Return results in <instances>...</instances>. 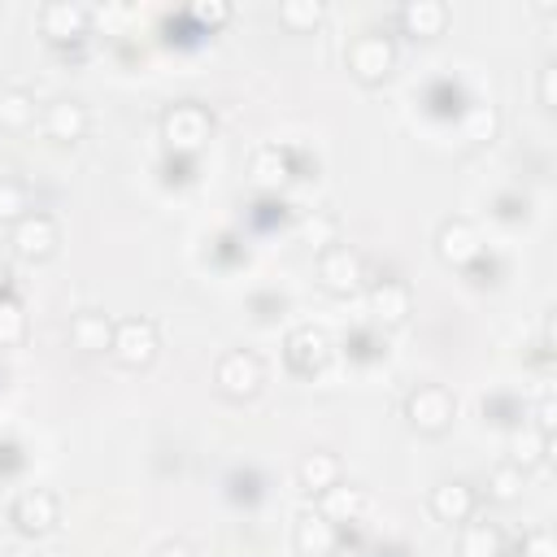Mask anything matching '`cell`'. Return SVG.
I'll return each mask as SVG.
<instances>
[{
  "instance_id": "obj_18",
  "label": "cell",
  "mask_w": 557,
  "mask_h": 557,
  "mask_svg": "<svg viewBox=\"0 0 557 557\" xmlns=\"http://www.w3.org/2000/svg\"><path fill=\"white\" fill-rule=\"evenodd\" d=\"M400 26L413 39H435L448 26V4H440V0H409L400 9Z\"/></svg>"
},
{
  "instance_id": "obj_26",
  "label": "cell",
  "mask_w": 557,
  "mask_h": 557,
  "mask_svg": "<svg viewBox=\"0 0 557 557\" xmlns=\"http://www.w3.org/2000/svg\"><path fill=\"white\" fill-rule=\"evenodd\" d=\"M278 22L287 30H313L322 22V4L318 0H283L278 4Z\"/></svg>"
},
{
  "instance_id": "obj_22",
  "label": "cell",
  "mask_w": 557,
  "mask_h": 557,
  "mask_svg": "<svg viewBox=\"0 0 557 557\" xmlns=\"http://www.w3.org/2000/svg\"><path fill=\"white\" fill-rule=\"evenodd\" d=\"M548 448H553V435H540L535 426H522V431L513 435V444H509V461L531 474L535 466L548 461Z\"/></svg>"
},
{
  "instance_id": "obj_9",
  "label": "cell",
  "mask_w": 557,
  "mask_h": 557,
  "mask_svg": "<svg viewBox=\"0 0 557 557\" xmlns=\"http://www.w3.org/2000/svg\"><path fill=\"white\" fill-rule=\"evenodd\" d=\"M9 518H13V527L22 535H48L57 527V518H61V505H57V496L48 487H26V492H17Z\"/></svg>"
},
{
  "instance_id": "obj_6",
  "label": "cell",
  "mask_w": 557,
  "mask_h": 557,
  "mask_svg": "<svg viewBox=\"0 0 557 557\" xmlns=\"http://www.w3.org/2000/svg\"><path fill=\"white\" fill-rule=\"evenodd\" d=\"M261 361H257V352H248V348H231V352H222L218 357V366H213V387L226 396V400H252L257 392H261Z\"/></svg>"
},
{
  "instance_id": "obj_12",
  "label": "cell",
  "mask_w": 557,
  "mask_h": 557,
  "mask_svg": "<svg viewBox=\"0 0 557 557\" xmlns=\"http://www.w3.org/2000/svg\"><path fill=\"white\" fill-rule=\"evenodd\" d=\"M474 505H479V496H474V487L466 479H444V483L431 487V513L440 522H448V527L470 522L474 518Z\"/></svg>"
},
{
  "instance_id": "obj_8",
  "label": "cell",
  "mask_w": 557,
  "mask_h": 557,
  "mask_svg": "<svg viewBox=\"0 0 557 557\" xmlns=\"http://www.w3.org/2000/svg\"><path fill=\"white\" fill-rule=\"evenodd\" d=\"M435 257L453 270H466L483 257V235L470 218H444L440 231H435Z\"/></svg>"
},
{
  "instance_id": "obj_13",
  "label": "cell",
  "mask_w": 557,
  "mask_h": 557,
  "mask_svg": "<svg viewBox=\"0 0 557 557\" xmlns=\"http://www.w3.org/2000/svg\"><path fill=\"white\" fill-rule=\"evenodd\" d=\"M292 544L300 557H331L335 544H339V527L331 518H322L318 509H305L292 527Z\"/></svg>"
},
{
  "instance_id": "obj_30",
  "label": "cell",
  "mask_w": 557,
  "mask_h": 557,
  "mask_svg": "<svg viewBox=\"0 0 557 557\" xmlns=\"http://www.w3.org/2000/svg\"><path fill=\"white\" fill-rule=\"evenodd\" d=\"M191 17L205 22V26H222V22L231 17V4H218V0H209V4H191Z\"/></svg>"
},
{
  "instance_id": "obj_33",
  "label": "cell",
  "mask_w": 557,
  "mask_h": 557,
  "mask_svg": "<svg viewBox=\"0 0 557 557\" xmlns=\"http://www.w3.org/2000/svg\"><path fill=\"white\" fill-rule=\"evenodd\" d=\"M157 557H200V553H196L187 540H165V544L157 548Z\"/></svg>"
},
{
  "instance_id": "obj_1",
  "label": "cell",
  "mask_w": 557,
  "mask_h": 557,
  "mask_svg": "<svg viewBox=\"0 0 557 557\" xmlns=\"http://www.w3.org/2000/svg\"><path fill=\"white\" fill-rule=\"evenodd\" d=\"M405 418L422 435H444L453 426V418H457V396L444 383H418L405 396Z\"/></svg>"
},
{
  "instance_id": "obj_24",
  "label": "cell",
  "mask_w": 557,
  "mask_h": 557,
  "mask_svg": "<svg viewBox=\"0 0 557 557\" xmlns=\"http://www.w3.org/2000/svg\"><path fill=\"white\" fill-rule=\"evenodd\" d=\"M35 122V96L26 87H4L0 91V126L4 131H26Z\"/></svg>"
},
{
  "instance_id": "obj_4",
  "label": "cell",
  "mask_w": 557,
  "mask_h": 557,
  "mask_svg": "<svg viewBox=\"0 0 557 557\" xmlns=\"http://www.w3.org/2000/svg\"><path fill=\"white\" fill-rule=\"evenodd\" d=\"M344 61H348V74H352L357 83L379 87V83L392 74V65H396V44H392L387 35H379V30H366V35H357V39L348 44Z\"/></svg>"
},
{
  "instance_id": "obj_23",
  "label": "cell",
  "mask_w": 557,
  "mask_h": 557,
  "mask_svg": "<svg viewBox=\"0 0 557 557\" xmlns=\"http://www.w3.org/2000/svg\"><path fill=\"white\" fill-rule=\"evenodd\" d=\"M527 492V470H518L513 461H500L492 474H487V496L496 505H518Z\"/></svg>"
},
{
  "instance_id": "obj_25",
  "label": "cell",
  "mask_w": 557,
  "mask_h": 557,
  "mask_svg": "<svg viewBox=\"0 0 557 557\" xmlns=\"http://www.w3.org/2000/svg\"><path fill=\"white\" fill-rule=\"evenodd\" d=\"M496 126H500V117H496L492 104H470V109L461 113V135H466L470 144H487V139L496 135Z\"/></svg>"
},
{
  "instance_id": "obj_28",
  "label": "cell",
  "mask_w": 557,
  "mask_h": 557,
  "mask_svg": "<svg viewBox=\"0 0 557 557\" xmlns=\"http://www.w3.org/2000/svg\"><path fill=\"white\" fill-rule=\"evenodd\" d=\"M22 335H26V313H22V305H17L13 296H0V348L22 344Z\"/></svg>"
},
{
  "instance_id": "obj_5",
  "label": "cell",
  "mask_w": 557,
  "mask_h": 557,
  "mask_svg": "<svg viewBox=\"0 0 557 557\" xmlns=\"http://www.w3.org/2000/svg\"><path fill=\"white\" fill-rule=\"evenodd\" d=\"M318 283L331 296H352L366 283V257L352 244H326L318 252Z\"/></svg>"
},
{
  "instance_id": "obj_27",
  "label": "cell",
  "mask_w": 557,
  "mask_h": 557,
  "mask_svg": "<svg viewBox=\"0 0 557 557\" xmlns=\"http://www.w3.org/2000/svg\"><path fill=\"white\" fill-rule=\"evenodd\" d=\"M30 213V196L17 178H0V222H22Z\"/></svg>"
},
{
  "instance_id": "obj_16",
  "label": "cell",
  "mask_w": 557,
  "mask_h": 557,
  "mask_svg": "<svg viewBox=\"0 0 557 557\" xmlns=\"http://www.w3.org/2000/svg\"><path fill=\"white\" fill-rule=\"evenodd\" d=\"M109 339H113V318L100 313V309H83L70 318V344L83 348V352H109Z\"/></svg>"
},
{
  "instance_id": "obj_15",
  "label": "cell",
  "mask_w": 557,
  "mask_h": 557,
  "mask_svg": "<svg viewBox=\"0 0 557 557\" xmlns=\"http://www.w3.org/2000/svg\"><path fill=\"white\" fill-rule=\"evenodd\" d=\"M44 131H48V139H57V144L83 139V135H87V104L74 100V96L52 100V104L44 109Z\"/></svg>"
},
{
  "instance_id": "obj_21",
  "label": "cell",
  "mask_w": 557,
  "mask_h": 557,
  "mask_svg": "<svg viewBox=\"0 0 557 557\" xmlns=\"http://www.w3.org/2000/svg\"><path fill=\"white\" fill-rule=\"evenodd\" d=\"M248 178H252V187H261V191H278V187L287 183V152H283L278 144L257 148L252 161H248Z\"/></svg>"
},
{
  "instance_id": "obj_2",
  "label": "cell",
  "mask_w": 557,
  "mask_h": 557,
  "mask_svg": "<svg viewBox=\"0 0 557 557\" xmlns=\"http://www.w3.org/2000/svg\"><path fill=\"white\" fill-rule=\"evenodd\" d=\"M209 135H213V113L200 100H178L161 113V139L174 152H196V148H205Z\"/></svg>"
},
{
  "instance_id": "obj_17",
  "label": "cell",
  "mask_w": 557,
  "mask_h": 557,
  "mask_svg": "<svg viewBox=\"0 0 557 557\" xmlns=\"http://www.w3.org/2000/svg\"><path fill=\"white\" fill-rule=\"evenodd\" d=\"M296 483H300L309 496H322L326 487H335V483H339V457H335V453H326V448L305 453V457L296 461Z\"/></svg>"
},
{
  "instance_id": "obj_19",
  "label": "cell",
  "mask_w": 557,
  "mask_h": 557,
  "mask_svg": "<svg viewBox=\"0 0 557 557\" xmlns=\"http://www.w3.org/2000/svg\"><path fill=\"white\" fill-rule=\"evenodd\" d=\"M457 557H505V535L496 522H461L457 527Z\"/></svg>"
},
{
  "instance_id": "obj_7",
  "label": "cell",
  "mask_w": 557,
  "mask_h": 557,
  "mask_svg": "<svg viewBox=\"0 0 557 557\" xmlns=\"http://www.w3.org/2000/svg\"><path fill=\"white\" fill-rule=\"evenodd\" d=\"M9 244H13V252H17L22 261L39 265V261H48V257L57 252V244H61V226H57V218H52V213L30 209L22 222H13Z\"/></svg>"
},
{
  "instance_id": "obj_31",
  "label": "cell",
  "mask_w": 557,
  "mask_h": 557,
  "mask_svg": "<svg viewBox=\"0 0 557 557\" xmlns=\"http://www.w3.org/2000/svg\"><path fill=\"white\" fill-rule=\"evenodd\" d=\"M535 91H540V104H544V109H557V70H553V65H540Z\"/></svg>"
},
{
  "instance_id": "obj_14",
  "label": "cell",
  "mask_w": 557,
  "mask_h": 557,
  "mask_svg": "<svg viewBox=\"0 0 557 557\" xmlns=\"http://www.w3.org/2000/svg\"><path fill=\"white\" fill-rule=\"evenodd\" d=\"M370 313L383 326H400L413 313V292L400 278H379V283H370Z\"/></svg>"
},
{
  "instance_id": "obj_32",
  "label": "cell",
  "mask_w": 557,
  "mask_h": 557,
  "mask_svg": "<svg viewBox=\"0 0 557 557\" xmlns=\"http://www.w3.org/2000/svg\"><path fill=\"white\" fill-rule=\"evenodd\" d=\"M553 422H557V405H553V400H540V405H535V422H531V426H535L540 435H553Z\"/></svg>"
},
{
  "instance_id": "obj_20",
  "label": "cell",
  "mask_w": 557,
  "mask_h": 557,
  "mask_svg": "<svg viewBox=\"0 0 557 557\" xmlns=\"http://www.w3.org/2000/svg\"><path fill=\"white\" fill-rule=\"evenodd\" d=\"M361 509H366V492H361V487H352V483H344V479L318 496V513H322V518H331L335 527L357 522V518H361Z\"/></svg>"
},
{
  "instance_id": "obj_10",
  "label": "cell",
  "mask_w": 557,
  "mask_h": 557,
  "mask_svg": "<svg viewBox=\"0 0 557 557\" xmlns=\"http://www.w3.org/2000/svg\"><path fill=\"white\" fill-rule=\"evenodd\" d=\"M87 9L83 4H70V0H48L39 9V30L48 44H74L87 35Z\"/></svg>"
},
{
  "instance_id": "obj_11",
  "label": "cell",
  "mask_w": 557,
  "mask_h": 557,
  "mask_svg": "<svg viewBox=\"0 0 557 557\" xmlns=\"http://www.w3.org/2000/svg\"><path fill=\"white\" fill-rule=\"evenodd\" d=\"M283 357H287V366L296 374H318L326 366V357H331V339L318 326H296L287 335V344H283Z\"/></svg>"
},
{
  "instance_id": "obj_29",
  "label": "cell",
  "mask_w": 557,
  "mask_h": 557,
  "mask_svg": "<svg viewBox=\"0 0 557 557\" xmlns=\"http://www.w3.org/2000/svg\"><path fill=\"white\" fill-rule=\"evenodd\" d=\"M522 557H557V540L548 527H535L522 535Z\"/></svg>"
},
{
  "instance_id": "obj_3",
  "label": "cell",
  "mask_w": 557,
  "mask_h": 557,
  "mask_svg": "<svg viewBox=\"0 0 557 557\" xmlns=\"http://www.w3.org/2000/svg\"><path fill=\"white\" fill-rule=\"evenodd\" d=\"M161 348V335H157V322L152 318H122L113 322V339H109V357L126 370H144L152 366Z\"/></svg>"
}]
</instances>
